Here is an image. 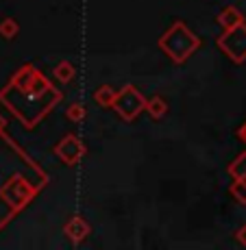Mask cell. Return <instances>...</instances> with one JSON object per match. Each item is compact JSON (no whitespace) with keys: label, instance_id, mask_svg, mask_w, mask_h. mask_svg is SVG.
Masks as SVG:
<instances>
[{"label":"cell","instance_id":"1","mask_svg":"<svg viewBox=\"0 0 246 250\" xmlns=\"http://www.w3.org/2000/svg\"><path fill=\"white\" fill-rule=\"evenodd\" d=\"M48 172L9 133L0 115V233L46 189Z\"/></svg>","mask_w":246,"mask_h":250},{"label":"cell","instance_id":"2","mask_svg":"<svg viewBox=\"0 0 246 250\" xmlns=\"http://www.w3.org/2000/svg\"><path fill=\"white\" fill-rule=\"evenodd\" d=\"M61 100L64 91L57 89L44 76V72L31 63L22 65L0 89V104L26 131H33Z\"/></svg>","mask_w":246,"mask_h":250},{"label":"cell","instance_id":"3","mask_svg":"<svg viewBox=\"0 0 246 250\" xmlns=\"http://www.w3.org/2000/svg\"><path fill=\"white\" fill-rule=\"evenodd\" d=\"M157 46H159V50L172 61V63L183 65L202 46V42L185 22L177 20V22H172L161 35H159Z\"/></svg>","mask_w":246,"mask_h":250},{"label":"cell","instance_id":"4","mask_svg":"<svg viewBox=\"0 0 246 250\" xmlns=\"http://www.w3.org/2000/svg\"><path fill=\"white\" fill-rule=\"evenodd\" d=\"M144 104H146V96L135 87V85H124L122 89H115L112 109L118 113L120 120H124V122H135V120L144 113Z\"/></svg>","mask_w":246,"mask_h":250},{"label":"cell","instance_id":"5","mask_svg":"<svg viewBox=\"0 0 246 250\" xmlns=\"http://www.w3.org/2000/svg\"><path fill=\"white\" fill-rule=\"evenodd\" d=\"M216 46H218L233 63H244L246 61V22L223 31V35L216 40Z\"/></svg>","mask_w":246,"mask_h":250},{"label":"cell","instance_id":"6","mask_svg":"<svg viewBox=\"0 0 246 250\" xmlns=\"http://www.w3.org/2000/svg\"><path fill=\"white\" fill-rule=\"evenodd\" d=\"M52 152H55V157L64 163V166L74 167L83 161L85 155H88V148H85V144L81 142L74 133H67V135H64L59 142H57V146L52 148Z\"/></svg>","mask_w":246,"mask_h":250},{"label":"cell","instance_id":"7","mask_svg":"<svg viewBox=\"0 0 246 250\" xmlns=\"http://www.w3.org/2000/svg\"><path fill=\"white\" fill-rule=\"evenodd\" d=\"M64 235L72 244H81L91 235V224L83 218V215H72L64 227Z\"/></svg>","mask_w":246,"mask_h":250},{"label":"cell","instance_id":"8","mask_svg":"<svg viewBox=\"0 0 246 250\" xmlns=\"http://www.w3.org/2000/svg\"><path fill=\"white\" fill-rule=\"evenodd\" d=\"M216 22H218V26H223V31H226V28H233V26H238V24H242L244 16L233 4H226V7L220 9L218 16H216Z\"/></svg>","mask_w":246,"mask_h":250},{"label":"cell","instance_id":"9","mask_svg":"<svg viewBox=\"0 0 246 250\" xmlns=\"http://www.w3.org/2000/svg\"><path fill=\"white\" fill-rule=\"evenodd\" d=\"M168 100L163 98V96H153V98H146V104H144V113L151 115V120H155V122H159V120L166 118L168 113Z\"/></svg>","mask_w":246,"mask_h":250},{"label":"cell","instance_id":"10","mask_svg":"<svg viewBox=\"0 0 246 250\" xmlns=\"http://www.w3.org/2000/svg\"><path fill=\"white\" fill-rule=\"evenodd\" d=\"M52 79L57 81V83H61V85H67V83H72V81L76 79V65L72 63V61H59V63L52 68Z\"/></svg>","mask_w":246,"mask_h":250},{"label":"cell","instance_id":"11","mask_svg":"<svg viewBox=\"0 0 246 250\" xmlns=\"http://www.w3.org/2000/svg\"><path fill=\"white\" fill-rule=\"evenodd\" d=\"M226 172H229V176L233 181H246V152H240V155L229 163Z\"/></svg>","mask_w":246,"mask_h":250},{"label":"cell","instance_id":"12","mask_svg":"<svg viewBox=\"0 0 246 250\" xmlns=\"http://www.w3.org/2000/svg\"><path fill=\"white\" fill-rule=\"evenodd\" d=\"M20 35V24H18L16 18H2L0 20V37L7 42L16 40Z\"/></svg>","mask_w":246,"mask_h":250},{"label":"cell","instance_id":"13","mask_svg":"<svg viewBox=\"0 0 246 250\" xmlns=\"http://www.w3.org/2000/svg\"><path fill=\"white\" fill-rule=\"evenodd\" d=\"M113 96H115V89L112 87V85H100V87L94 91L96 104H98V107H103V109H112Z\"/></svg>","mask_w":246,"mask_h":250},{"label":"cell","instance_id":"14","mask_svg":"<svg viewBox=\"0 0 246 250\" xmlns=\"http://www.w3.org/2000/svg\"><path fill=\"white\" fill-rule=\"evenodd\" d=\"M66 118L70 120L72 124H79L88 118V109H85L83 103H72V104L66 107Z\"/></svg>","mask_w":246,"mask_h":250},{"label":"cell","instance_id":"15","mask_svg":"<svg viewBox=\"0 0 246 250\" xmlns=\"http://www.w3.org/2000/svg\"><path fill=\"white\" fill-rule=\"evenodd\" d=\"M229 194L233 196L240 205H246V181H233L229 187Z\"/></svg>","mask_w":246,"mask_h":250},{"label":"cell","instance_id":"16","mask_svg":"<svg viewBox=\"0 0 246 250\" xmlns=\"http://www.w3.org/2000/svg\"><path fill=\"white\" fill-rule=\"evenodd\" d=\"M235 239H238V242L242 244V246H246V224L235 230Z\"/></svg>","mask_w":246,"mask_h":250},{"label":"cell","instance_id":"17","mask_svg":"<svg viewBox=\"0 0 246 250\" xmlns=\"http://www.w3.org/2000/svg\"><path fill=\"white\" fill-rule=\"evenodd\" d=\"M235 135H238V139H240V142H242V144H246V122H244L242 126L238 128V131H235Z\"/></svg>","mask_w":246,"mask_h":250}]
</instances>
